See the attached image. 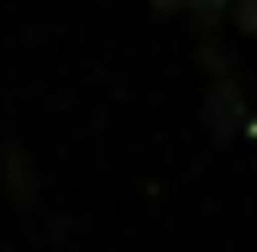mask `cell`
<instances>
[{
    "label": "cell",
    "mask_w": 257,
    "mask_h": 252,
    "mask_svg": "<svg viewBox=\"0 0 257 252\" xmlns=\"http://www.w3.org/2000/svg\"><path fill=\"white\" fill-rule=\"evenodd\" d=\"M236 121H241V100H236V89H231V84L210 89V126H215L220 137H231V132H236Z\"/></svg>",
    "instance_id": "1"
},
{
    "label": "cell",
    "mask_w": 257,
    "mask_h": 252,
    "mask_svg": "<svg viewBox=\"0 0 257 252\" xmlns=\"http://www.w3.org/2000/svg\"><path fill=\"white\" fill-rule=\"evenodd\" d=\"M184 11H189L200 27H215V21H220V11H226V0H184Z\"/></svg>",
    "instance_id": "2"
},
{
    "label": "cell",
    "mask_w": 257,
    "mask_h": 252,
    "mask_svg": "<svg viewBox=\"0 0 257 252\" xmlns=\"http://www.w3.org/2000/svg\"><path fill=\"white\" fill-rule=\"evenodd\" d=\"M231 16H236V27L257 37V0H231Z\"/></svg>",
    "instance_id": "3"
},
{
    "label": "cell",
    "mask_w": 257,
    "mask_h": 252,
    "mask_svg": "<svg viewBox=\"0 0 257 252\" xmlns=\"http://www.w3.org/2000/svg\"><path fill=\"white\" fill-rule=\"evenodd\" d=\"M153 6L163 11V16H179V11H184V0H153Z\"/></svg>",
    "instance_id": "4"
}]
</instances>
